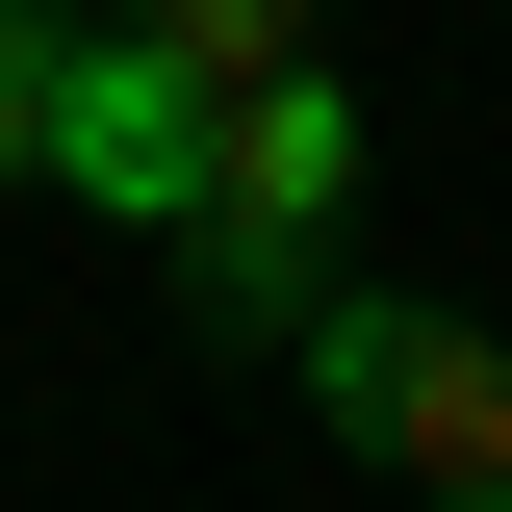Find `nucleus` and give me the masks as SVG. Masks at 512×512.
Masks as SVG:
<instances>
[{
	"label": "nucleus",
	"instance_id": "obj_1",
	"mask_svg": "<svg viewBox=\"0 0 512 512\" xmlns=\"http://www.w3.org/2000/svg\"><path fill=\"white\" fill-rule=\"evenodd\" d=\"M308 410H333L410 512H436V487H512V359H487L461 308H308Z\"/></svg>",
	"mask_w": 512,
	"mask_h": 512
},
{
	"label": "nucleus",
	"instance_id": "obj_2",
	"mask_svg": "<svg viewBox=\"0 0 512 512\" xmlns=\"http://www.w3.org/2000/svg\"><path fill=\"white\" fill-rule=\"evenodd\" d=\"M205 128H231V103H180L154 52H103V26H77V103H52V205H103V231H180V205H205Z\"/></svg>",
	"mask_w": 512,
	"mask_h": 512
},
{
	"label": "nucleus",
	"instance_id": "obj_3",
	"mask_svg": "<svg viewBox=\"0 0 512 512\" xmlns=\"http://www.w3.org/2000/svg\"><path fill=\"white\" fill-rule=\"evenodd\" d=\"M205 205H231V231H308V256H333V205H359V103H333V77L231 103V128H205Z\"/></svg>",
	"mask_w": 512,
	"mask_h": 512
},
{
	"label": "nucleus",
	"instance_id": "obj_4",
	"mask_svg": "<svg viewBox=\"0 0 512 512\" xmlns=\"http://www.w3.org/2000/svg\"><path fill=\"white\" fill-rule=\"evenodd\" d=\"M103 52H154L180 103H282V77H308V0H128Z\"/></svg>",
	"mask_w": 512,
	"mask_h": 512
},
{
	"label": "nucleus",
	"instance_id": "obj_5",
	"mask_svg": "<svg viewBox=\"0 0 512 512\" xmlns=\"http://www.w3.org/2000/svg\"><path fill=\"white\" fill-rule=\"evenodd\" d=\"M52 103H77V26L0 0V180H52Z\"/></svg>",
	"mask_w": 512,
	"mask_h": 512
},
{
	"label": "nucleus",
	"instance_id": "obj_6",
	"mask_svg": "<svg viewBox=\"0 0 512 512\" xmlns=\"http://www.w3.org/2000/svg\"><path fill=\"white\" fill-rule=\"evenodd\" d=\"M436 512H512V487H436Z\"/></svg>",
	"mask_w": 512,
	"mask_h": 512
}]
</instances>
